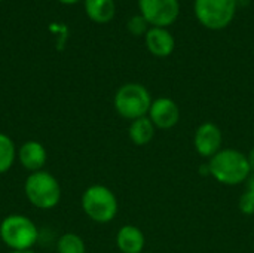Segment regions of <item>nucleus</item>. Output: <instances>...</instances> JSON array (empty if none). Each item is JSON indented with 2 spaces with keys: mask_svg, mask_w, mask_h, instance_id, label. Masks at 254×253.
Instances as JSON below:
<instances>
[{
  "mask_svg": "<svg viewBox=\"0 0 254 253\" xmlns=\"http://www.w3.org/2000/svg\"><path fill=\"white\" fill-rule=\"evenodd\" d=\"M208 174L222 185L237 186L252 174L247 155L238 149H222L208 160Z\"/></svg>",
  "mask_w": 254,
  "mask_h": 253,
  "instance_id": "nucleus-1",
  "label": "nucleus"
},
{
  "mask_svg": "<svg viewBox=\"0 0 254 253\" xmlns=\"http://www.w3.org/2000/svg\"><path fill=\"white\" fill-rule=\"evenodd\" d=\"M152 101V95L144 85L129 82L119 86L113 98V106L119 116L128 121H135L149 115Z\"/></svg>",
  "mask_w": 254,
  "mask_h": 253,
  "instance_id": "nucleus-2",
  "label": "nucleus"
},
{
  "mask_svg": "<svg viewBox=\"0 0 254 253\" xmlns=\"http://www.w3.org/2000/svg\"><path fill=\"white\" fill-rule=\"evenodd\" d=\"M24 192L31 206L40 210H51L61 200V186L57 177L45 170L30 173L24 183Z\"/></svg>",
  "mask_w": 254,
  "mask_h": 253,
  "instance_id": "nucleus-3",
  "label": "nucleus"
},
{
  "mask_svg": "<svg viewBox=\"0 0 254 253\" xmlns=\"http://www.w3.org/2000/svg\"><path fill=\"white\" fill-rule=\"evenodd\" d=\"M82 210L97 224L112 222L119 210L115 192L104 185H91L82 194Z\"/></svg>",
  "mask_w": 254,
  "mask_h": 253,
  "instance_id": "nucleus-4",
  "label": "nucleus"
},
{
  "mask_svg": "<svg viewBox=\"0 0 254 253\" xmlns=\"http://www.w3.org/2000/svg\"><path fill=\"white\" fill-rule=\"evenodd\" d=\"M0 239L10 251H31L39 239V230L30 218L15 213L1 221Z\"/></svg>",
  "mask_w": 254,
  "mask_h": 253,
  "instance_id": "nucleus-5",
  "label": "nucleus"
},
{
  "mask_svg": "<svg viewBox=\"0 0 254 253\" xmlns=\"http://www.w3.org/2000/svg\"><path fill=\"white\" fill-rule=\"evenodd\" d=\"M238 7V0H195L193 12L199 24L208 30L226 28Z\"/></svg>",
  "mask_w": 254,
  "mask_h": 253,
  "instance_id": "nucleus-6",
  "label": "nucleus"
},
{
  "mask_svg": "<svg viewBox=\"0 0 254 253\" xmlns=\"http://www.w3.org/2000/svg\"><path fill=\"white\" fill-rule=\"evenodd\" d=\"M140 15L152 27H164L174 24L180 15L179 0H138Z\"/></svg>",
  "mask_w": 254,
  "mask_h": 253,
  "instance_id": "nucleus-7",
  "label": "nucleus"
},
{
  "mask_svg": "<svg viewBox=\"0 0 254 253\" xmlns=\"http://www.w3.org/2000/svg\"><path fill=\"white\" fill-rule=\"evenodd\" d=\"M222 143L223 134L217 124L207 121L196 128L193 136V146L199 157L210 160L219 151H222Z\"/></svg>",
  "mask_w": 254,
  "mask_h": 253,
  "instance_id": "nucleus-8",
  "label": "nucleus"
},
{
  "mask_svg": "<svg viewBox=\"0 0 254 253\" xmlns=\"http://www.w3.org/2000/svg\"><path fill=\"white\" fill-rule=\"evenodd\" d=\"M150 121L156 130H170L174 128L180 121V107L170 97H159L152 101L149 115Z\"/></svg>",
  "mask_w": 254,
  "mask_h": 253,
  "instance_id": "nucleus-9",
  "label": "nucleus"
},
{
  "mask_svg": "<svg viewBox=\"0 0 254 253\" xmlns=\"http://www.w3.org/2000/svg\"><path fill=\"white\" fill-rule=\"evenodd\" d=\"M144 42L147 51L158 58L170 57L176 48L174 36L164 27H150L144 34Z\"/></svg>",
  "mask_w": 254,
  "mask_h": 253,
  "instance_id": "nucleus-10",
  "label": "nucleus"
},
{
  "mask_svg": "<svg viewBox=\"0 0 254 253\" xmlns=\"http://www.w3.org/2000/svg\"><path fill=\"white\" fill-rule=\"evenodd\" d=\"M16 158L25 170H28L30 173H36L45 167L46 160H48V154H46L45 146L40 142L27 140L18 149Z\"/></svg>",
  "mask_w": 254,
  "mask_h": 253,
  "instance_id": "nucleus-11",
  "label": "nucleus"
},
{
  "mask_svg": "<svg viewBox=\"0 0 254 253\" xmlns=\"http://www.w3.org/2000/svg\"><path fill=\"white\" fill-rule=\"evenodd\" d=\"M116 246L121 253H144L146 237L135 225H124L116 234Z\"/></svg>",
  "mask_w": 254,
  "mask_h": 253,
  "instance_id": "nucleus-12",
  "label": "nucleus"
},
{
  "mask_svg": "<svg viewBox=\"0 0 254 253\" xmlns=\"http://www.w3.org/2000/svg\"><path fill=\"white\" fill-rule=\"evenodd\" d=\"M155 133H156V127L153 125V122L150 121L149 116H143L135 121H131L129 128H128L129 140L135 146L149 145L152 142V139L155 137Z\"/></svg>",
  "mask_w": 254,
  "mask_h": 253,
  "instance_id": "nucleus-13",
  "label": "nucleus"
},
{
  "mask_svg": "<svg viewBox=\"0 0 254 253\" xmlns=\"http://www.w3.org/2000/svg\"><path fill=\"white\" fill-rule=\"evenodd\" d=\"M85 12L91 21L107 24L116 13L115 0H85Z\"/></svg>",
  "mask_w": 254,
  "mask_h": 253,
  "instance_id": "nucleus-14",
  "label": "nucleus"
},
{
  "mask_svg": "<svg viewBox=\"0 0 254 253\" xmlns=\"http://www.w3.org/2000/svg\"><path fill=\"white\" fill-rule=\"evenodd\" d=\"M16 152L13 140L7 134L0 133V174L10 170L16 160Z\"/></svg>",
  "mask_w": 254,
  "mask_h": 253,
  "instance_id": "nucleus-15",
  "label": "nucleus"
},
{
  "mask_svg": "<svg viewBox=\"0 0 254 253\" xmlns=\"http://www.w3.org/2000/svg\"><path fill=\"white\" fill-rule=\"evenodd\" d=\"M57 252L86 253V246H85V242L80 236H77L74 233H65L57 242Z\"/></svg>",
  "mask_w": 254,
  "mask_h": 253,
  "instance_id": "nucleus-16",
  "label": "nucleus"
},
{
  "mask_svg": "<svg viewBox=\"0 0 254 253\" xmlns=\"http://www.w3.org/2000/svg\"><path fill=\"white\" fill-rule=\"evenodd\" d=\"M128 31L134 36H144L147 33V30L150 28L147 21L141 16V15H134L129 18L128 21Z\"/></svg>",
  "mask_w": 254,
  "mask_h": 253,
  "instance_id": "nucleus-17",
  "label": "nucleus"
},
{
  "mask_svg": "<svg viewBox=\"0 0 254 253\" xmlns=\"http://www.w3.org/2000/svg\"><path fill=\"white\" fill-rule=\"evenodd\" d=\"M238 207H240V212L247 216L254 215V192L246 189V192L240 197Z\"/></svg>",
  "mask_w": 254,
  "mask_h": 253,
  "instance_id": "nucleus-18",
  "label": "nucleus"
},
{
  "mask_svg": "<svg viewBox=\"0 0 254 253\" xmlns=\"http://www.w3.org/2000/svg\"><path fill=\"white\" fill-rule=\"evenodd\" d=\"M247 160H249V164H250V169H252V173H254V148L247 154Z\"/></svg>",
  "mask_w": 254,
  "mask_h": 253,
  "instance_id": "nucleus-19",
  "label": "nucleus"
},
{
  "mask_svg": "<svg viewBox=\"0 0 254 253\" xmlns=\"http://www.w3.org/2000/svg\"><path fill=\"white\" fill-rule=\"evenodd\" d=\"M247 189L254 192V173H252L250 177L247 179Z\"/></svg>",
  "mask_w": 254,
  "mask_h": 253,
  "instance_id": "nucleus-20",
  "label": "nucleus"
},
{
  "mask_svg": "<svg viewBox=\"0 0 254 253\" xmlns=\"http://www.w3.org/2000/svg\"><path fill=\"white\" fill-rule=\"evenodd\" d=\"M60 3H63V4H74V3H77L79 0H58Z\"/></svg>",
  "mask_w": 254,
  "mask_h": 253,
  "instance_id": "nucleus-21",
  "label": "nucleus"
},
{
  "mask_svg": "<svg viewBox=\"0 0 254 253\" xmlns=\"http://www.w3.org/2000/svg\"><path fill=\"white\" fill-rule=\"evenodd\" d=\"M10 253H34L33 251H12Z\"/></svg>",
  "mask_w": 254,
  "mask_h": 253,
  "instance_id": "nucleus-22",
  "label": "nucleus"
},
{
  "mask_svg": "<svg viewBox=\"0 0 254 253\" xmlns=\"http://www.w3.org/2000/svg\"><path fill=\"white\" fill-rule=\"evenodd\" d=\"M0 1H1V0H0Z\"/></svg>",
  "mask_w": 254,
  "mask_h": 253,
  "instance_id": "nucleus-23",
  "label": "nucleus"
}]
</instances>
